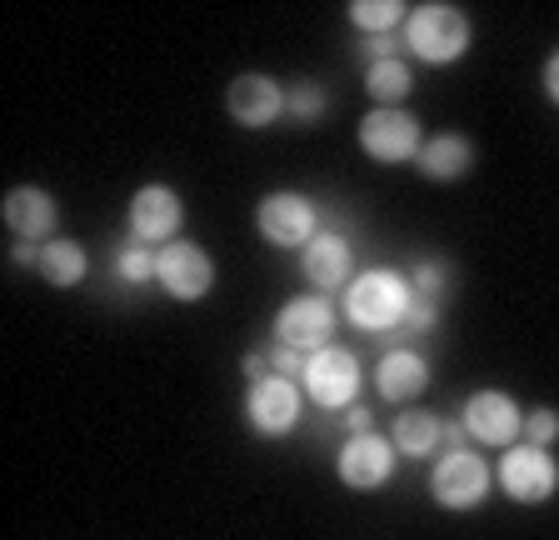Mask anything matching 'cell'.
I'll return each mask as SVG.
<instances>
[{
    "label": "cell",
    "mask_w": 559,
    "mask_h": 540,
    "mask_svg": "<svg viewBox=\"0 0 559 540\" xmlns=\"http://www.w3.org/2000/svg\"><path fill=\"white\" fill-rule=\"evenodd\" d=\"M5 225H11L15 240H31V246H50L56 240V225H60V206L50 190L40 186H15L5 196Z\"/></svg>",
    "instance_id": "obj_16"
},
{
    "label": "cell",
    "mask_w": 559,
    "mask_h": 540,
    "mask_svg": "<svg viewBox=\"0 0 559 540\" xmlns=\"http://www.w3.org/2000/svg\"><path fill=\"white\" fill-rule=\"evenodd\" d=\"M495 485L520 505H545V501H555V491H559V460L549 456V450L520 441V446H510L495 460Z\"/></svg>",
    "instance_id": "obj_5"
},
{
    "label": "cell",
    "mask_w": 559,
    "mask_h": 540,
    "mask_svg": "<svg viewBox=\"0 0 559 540\" xmlns=\"http://www.w3.org/2000/svg\"><path fill=\"white\" fill-rule=\"evenodd\" d=\"M489 491H495V466H489L479 450H444L440 460L430 466V495L435 505H444V510H479V505L489 501Z\"/></svg>",
    "instance_id": "obj_3"
},
{
    "label": "cell",
    "mask_w": 559,
    "mask_h": 540,
    "mask_svg": "<svg viewBox=\"0 0 559 540\" xmlns=\"http://www.w3.org/2000/svg\"><path fill=\"white\" fill-rule=\"evenodd\" d=\"M405 36V50L425 66H454V60L469 50V21L460 5H444V0H425L405 15L400 25Z\"/></svg>",
    "instance_id": "obj_2"
},
{
    "label": "cell",
    "mask_w": 559,
    "mask_h": 540,
    "mask_svg": "<svg viewBox=\"0 0 559 540\" xmlns=\"http://www.w3.org/2000/svg\"><path fill=\"white\" fill-rule=\"evenodd\" d=\"M440 431H444V421H440V415H430V411H415V406H405V411L395 415V425H390V441H395V450H400V456H409V460H425V456H435V450H440Z\"/></svg>",
    "instance_id": "obj_19"
},
{
    "label": "cell",
    "mask_w": 559,
    "mask_h": 540,
    "mask_svg": "<svg viewBox=\"0 0 559 540\" xmlns=\"http://www.w3.org/2000/svg\"><path fill=\"white\" fill-rule=\"evenodd\" d=\"M395 441L380 431H365V435H349L345 446H340V481L349 485V491H380V485H390V476H395Z\"/></svg>",
    "instance_id": "obj_12"
},
{
    "label": "cell",
    "mask_w": 559,
    "mask_h": 540,
    "mask_svg": "<svg viewBox=\"0 0 559 540\" xmlns=\"http://www.w3.org/2000/svg\"><path fill=\"white\" fill-rule=\"evenodd\" d=\"M300 411H305L300 380H285L275 371L265 380H250V390H245V421H250L255 435H270V441L290 435L300 425Z\"/></svg>",
    "instance_id": "obj_7"
},
{
    "label": "cell",
    "mask_w": 559,
    "mask_h": 540,
    "mask_svg": "<svg viewBox=\"0 0 559 540\" xmlns=\"http://www.w3.org/2000/svg\"><path fill=\"white\" fill-rule=\"evenodd\" d=\"M435 326H440V301H419L415 295V306L405 316V336H430Z\"/></svg>",
    "instance_id": "obj_29"
},
{
    "label": "cell",
    "mask_w": 559,
    "mask_h": 540,
    "mask_svg": "<svg viewBox=\"0 0 559 540\" xmlns=\"http://www.w3.org/2000/svg\"><path fill=\"white\" fill-rule=\"evenodd\" d=\"M345 431H349V435H365V431H374V415L365 411V406H349V411H345Z\"/></svg>",
    "instance_id": "obj_33"
},
{
    "label": "cell",
    "mask_w": 559,
    "mask_h": 540,
    "mask_svg": "<svg viewBox=\"0 0 559 540\" xmlns=\"http://www.w3.org/2000/svg\"><path fill=\"white\" fill-rule=\"evenodd\" d=\"M116 275L126 285H151L155 281V250L151 246H126L116 256Z\"/></svg>",
    "instance_id": "obj_25"
},
{
    "label": "cell",
    "mask_w": 559,
    "mask_h": 540,
    "mask_svg": "<svg viewBox=\"0 0 559 540\" xmlns=\"http://www.w3.org/2000/svg\"><path fill=\"white\" fill-rule=\"evenodd\" d=\"M460 425L469 431L475 446L510 450V446H520V435H524V411H520V400L504 396V390H475L465 400V411H460Z\"/></svg>",
    "instance_id": "obj_10"
},
{
    "label": "cell",
    "mask_w": 559,
    "mask_h": 540,
    "mask_svg": "<svg viewBox=\"0 0 559 540\" xmlns=\"http://www.w3.org/2000/svg\"><path fill=\"white\" fill-rule=\"evenodd\" d=\"M270 371H275V376H285V380H300L305 376V361H310V355H305V351H295V345H270Z\"/></svg>",
    "instance_id": "obj_27"
},
{
    "label": "cell",
    "mask_w": 559,
    "mask_h": 540,
    "mask_svg": "<svg viewBox=\"0 0 559 540\" xmlns=\"http://www.w3.org/2000/svg\"><path fill=\"white\" fill-rule=\"evenodd\" d=\"M255 231L265 246L305 250L320 235V211H314V200L300 196V190H270L255 206Z\"/></svg>",
    "instance_id": "obj_6"
},
{
    "label": "cell",
    "mask_w": 559,
    "mask_h": 540,
    "mask_svg": "<svg viewBox=\"0 0 559 540\" xmlns=\"http://www.w3.org/2000/svg\"><path fill=\"white\" fill-rule=\"evenodd\" d=\"M365 91H370L374 106H400V101H409V91H415L409 60H374V66H365Z\"/></svg>",
    "instance_id": "obj_21"
},
{
    "label": "cell",
    "mask_w": 559,
    "mask_h": 540,
    "mask_svg": "<svg viewBox=\"0 0 559 540\" xmlns=\"http://www.w3.org/2000/svg\"><path fill=\"white\" fill-rule=\"evenodd\" d=\"M405 275H409V285H415L419 301H440L444 285H450V260H415Z\"/></svg>",
    "instance_id": "obj_24"
},
{
    "label": "cell",
    "mask_w": 559,
    "mask_h": 540,
    "mask_svg": "<svg viewBox=\"0 0 559 540\" xmlns=\"http://www.w3.org/2000/svg\"><path fill=\"white\" fill-rule=\"evenodd\" d=\"M40 250L46 246H31V240H15V250H11V260L21 270H40Z\"/></svg>",
    "instance_id": "obj_30"
},
{
    "label": "cell",
    "mask_w": 559,
    "mask_h": 540,
    "mask_svg": "<svg viewBox=\"0 0 559 540\" xmlns=\"http://www.w3.org/2000/svg\"><path fill=\"white\" fill-rule=\"evenodd\" d=\"M374 390H380V400H390V406L405 411L409 400H419L425 390H430V361H425L419 351H409V345L384 351L380 365H374Z\"/></svg>",
    "instance_id": "obj_17"
},
{
    "label": "cell",
    "mask_w": 559,
    "mask_h": 540,
    "mask_svg": "<svg viewBox=\"0 0 559 540\" xmlns=\"http://www.w3.org/2000/svg\"><path fill=\"white\" fill-rule=\"evenodd\" d=\"M405 5L400 0H349V21L360 25L365 36H390L405 25Z\"/></svg>",
    "instance_id": "obj_22"
},
{
    "label": "cell",
    "mask_w": 559,
    "mask_h": 540,
    "mask_svg": "<svg viewBox=\"0 0 559 540\" xmlns=\"http://www.w3.org/2000/svg\"><path fill=\"white\" fill-rule=\"evenodd\" d=\"M360 56L374 66V60H405L409 50H405V36H400V31H390V36H365Z\"/></svg>",
    "instance_id": "obj_28"
},
{
    "label": "cell",
    "mask_w": 559,
    "mask_h": 540,
    "mask_svg": "<svg viewBox=\"0 0 559 540\" xmlns=\"http://www.w3.org/2000/svg\"><path fill=\"white\" fill-rule=\"evenodd\" d=\"M240 371H245V380H265V376H270V355H265V351H250V355L240 361Z\"/></svg>",
    "instance_id": "obj_31"
},
{
    "label": "cell",
    "mask_w": 559,
    "mask_h": 540,
    "mask_svg": "<svg viewBox=\"0 0 559 540\" xmlns=\"http://www.w3.org/2000/svg\"><path fill=\"white\" fill-rule=\"evenodd\" d=\"M539 81H545V95H549V101H555V106H559V50L545 60V75H539Z\"/></svg>",
    "instance_id": "obj_34"
},
{
    "label": "cell",
    "mask_w": 559,
    "mask_h": 540,
    "mask_svg": "<svg viewBox=\"0 0 559 540\" xmlns=\"http://www.w3.org/2000/svg\"><path fill=\"white\" fill-rule=\"evenodd\" d=\"M225 110H230L235 126L245 130H265L285 116V91H280L270 75L250 71V75H235L230 91H225Z\"/></svg>",
    "instance_id": "obj_15"
},
{
    "label": "cell",
    "mask_w": 559,
    "mask_h": 540,
    "mask_svg": "<svg viewBox=\"0 0 559 540\" xmlns=\"http://www.w3.org/2000/svg\"><path fill=\"white\" fill-rule=\"evenodd\" d=\"M524 441L539 450H549L559 441V411L555 406H535V411H524Z\"/></svg>",
    "instance_id": "obj_26"
},
{
    "label": "cell",
    "mask_w": 559,
    "mask_h": 540,
    "mask_svg": "<svg viewBox=\"0 0 559 540\" xmlns=\"http://www.w3.org/2000/svg\"><path fill=\"white\" fill-rule=\"evenodd\" d=\"M325 110H330V91L320 81H300L285 91V116L300 120V126H314Z\"/></svg>",
    "instance_id": "obj_23"
},
{
    "label": "cell",
    "mask_w": 559,
    "mask_h": 540,
    "mask_svg": "<svg viewBox=\"0 0 559 540\" xmlns=\"http://www.w3.org/2000/svg\"><path fill=\"white\" fill-rule=\"evenodd\" d=\"M425 136H419V120L405 106H374L360 120V151L380 165H405L419 155Z\"/></svg>",
    "instance_id": "obj_8"
},
{
    "label": "cell",
    "mask_w": 559,
    "mask_h": 540,
    "mask_svg": "<svg viewBox=\"0 0 559 540\" xmlns=\"http://www.w3.org/2000/svg\"><path fill=\"white\" fill-rule=\"evenodd\" d=\"M345 320L355 330H395L405 326L409 306H415V285H409L405 270H390V266H370L360 270L355 281L345 285Z\"/></svg>",
    "instance_id": "obj_1"
},
{
    "label": "cell",
    "mask_w": 559,
    "mask_h": 540,
    "mask_svg": "<svg viewBox=\"0 0 559 540\" xmlns=\"http://www.w3.org/2000/svg\"><path fill=\"white\" fill-rule=\"evenodd\" d=\"M300 270H305V281L314 285V295H335L360 275V270H355V246H349L340 231L314 235L310 246L300 250Z\"/></svg>",
    "instance_id": "obj_14"
},
{
    "label": "cell",
    "mask_w": 559,
    "mask_h": 540,
    "mask_svg": "<svg viewBox=\"0 0 559 540\" xmlns=\"http://www.w3.org/2000/svg\"><path fill=\"white\" fill-rule=\"evenodd\" d=\"M440 446L444 450H465L469 446V431L460 421H444V431H440Z\"/></svg>",
    "instance_id": "obj_32"
},
{
    "label": "cell",
    "mask_w": 559,
    "mask_h": 540,
    "mask_svg": "<svg viewBox=\"0 0 559 540\" xmlns=\"http://www.w3.org/2000/svg\"><path fill=\"white\" fill-rule=\"evenodd\" d=\"M360 386H365V371L355 361V351H345V345H325V351H314L305 361L300 390L320 411H349L360 400Z\"/></svg>",
    "instance_id": "obj_4"
},
{
    "label": "cell",
    "mask_w": 559,
    "mask_h": 540,
    "mask_svg": "<svg viewBox=\"0 0 559 540\" xmlns=\"http://www.w3.org/2000/svg\"><path fill=\"white\" fill-rule=\"evenodd\" d=\"M415 171H419L425 180L454 186V180H465L469 171H475V145H469V136H460V130H440L435 141L419 145Z\"/></svg>",
    "instance_id": "obj_18"
},
{
    "label": "cell",
    "mask_w": 559,
    "mask_h": 540,
    "mask_svg": "<svg viewBox=\"0 0 559 540\" xmlns=\"http://www.w3.org/2000/svg\"><path fill=\"white\" fill-rule=\"evenodd\" d=\"M330 336H335V306H330L325 295H295L275 316V341L295 345V351H305V355L325 351Z\"/></svg>",
    "instance_id": "obj_13"
},
{
    "label": "cell",
    "mask_w": 559,
    "mask_h": 540,
    "mask_svg": "<svg viewBox=\"0 0 559 540\" xmlns=\"http://www.w3.org/2000/svg\"><path fill=\"white\" fill-rule=\"evenodd\" d=\"M40 275H46L56 291H70V285H81L91 275V256H85L81 240H66L56 235L46 250H40Z\"/></svg>",
    "instance_id": "obj_20"
},
{
    "label": "cell",
    "mask_w": 559,
    "mask_h": 540,
    "mask_svg": "<svg viewBox=\"0 0 559 540\" xmlns=\"http://www.w3.org/2000/svg\"><path fill=\"white\" fill-rule=\"evenodd\" d=\"M155 281L165 285L170 301H205L215 291V260L205 246L195 240H170V246L155 250Z\"/></svg>",
    "instance_id": "obj_9"
},
{
    "label": "cell",
    "mask_w": 559,
    "mask_h": 540,
    "mask_svg": "<svg viewBox=\"0 0 559 540\" xmlns=\"http://www.w3.org/2000/svg\"><path fill=\"white\" fill-rule=\"evenodd\" d=\"M180 225H186V200L175 196L170 186H140L130 196V235L135 246H170L180 240Z\"/></svg>",
    "instance_id": "obj_11"
}]
</instances>
